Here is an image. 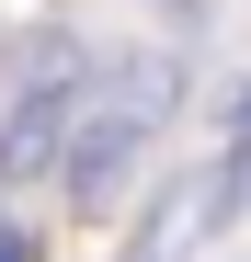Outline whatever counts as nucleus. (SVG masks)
<instances>
[{
  "label": "nucleus",
  "instance_id": "obj_1",
  "mask_svg": "<svg viewBox=\"0 0 251 262\" xmlns=\"http://www.w3.org/2000/svg\"><path fill=\"white\" fill-rule=\"evenodd\" d=\"M172 92H183V69H172V57H126L103 92L80 103L69 160H57V183H69V205H80V216H103V205L126 194V171L149 160V137H160V114H172Z\"/></svg>",
  "mask_w": 251,
  "mask_h": 262
},
{
  "label": "nucleus",
  "instance_id": "obj_2",
  "mask_svg": "<svg viewBox=\"0 0 251 262\" xmlns=\"http://www.w3.org/2000/svg\"><path fill=\"white\" fill-rule=\"evenodd\" d=\"M80 103H92V92H80V69H69V57H46V69L12 92V114H0V183H34L46 160H69Z\"/></svg>",
  "mask_w": 251,
  "mask_h": 262
},
{
  "label": "nucleus",
  "instance_id": "obj_3",
  "mask_svg": "<svg viewBox=\"0 0 251 262\" xmlns=\"http://www.w3.org/2000/svg\"><path fill=\"white\" fill-rule=\"evenodd\" d=\"M0 262H23V239H12V228H0Z\"/></svg>",
  "mask_w": 251,
  "mask_h": 262
}]
</instances>
